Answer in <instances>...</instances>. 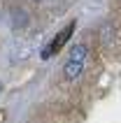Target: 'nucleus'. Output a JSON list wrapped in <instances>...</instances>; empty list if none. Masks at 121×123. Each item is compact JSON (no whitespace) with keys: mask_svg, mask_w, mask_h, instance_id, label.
<instances>
[{"mask_svg":"<svg viewBox=\"0 0 121 123\" xmlns=\"http://www.w3.org/2000/svg\"><path fill=\"white\" fill-rule=\"evenodd\" d=\"M81 70H84V61H70L65 63V68H63V72H65V79H77V77L81 74Z\"/></svg>","mask_w":121,"mask_h":123,"instance_id":"obj_2","label":"nucleus"},{"mask_svg":"<svg viewBox=\"0 0 121 123\" xmlns=\"http://www.w3.org/2000/svg\"><path fill=\"white\" fill-rule=\"evenodd\" d=\"M5 121V111H0V123Z\"/></svg>","mask_w":121,"mask_h":123,"instance_id":"obj_4","label":"nucleus"},{"mask_svg":"<svg viewBox=\"0 0 121 123\" xmlns=\"http://www.w3.org/2000/svg\"><path fill=\"white\" fill-rule=\"evenodd\" d=\"M72 33H74V23H67V26L63 28L58 35H56L54 40H51V44H47V47L42 49V58L47 61V58H51L56 51H60V47H63V44L70 40V35H72Z\"/></svg>","mask_w":121,"mask_h":123,"instance_id":"obj_1","label":"nucleus"},{"mask_svg":"<svg viewBox=\"0 0 121 123\" xmlns=\"http://www.w3.org/2000/svg\"><path fill=\"white\" fill-rule=\"evenodd\" d=\"M70 58H72V61H84V58H86V47H84V44H74L72 51H70Z\"/></svg>","mask_w":121,"mask_h":123,"instance_id":"obj_3","label":"nucleus"}]
</instances>
